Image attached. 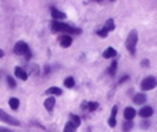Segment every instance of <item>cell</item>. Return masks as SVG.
I'll use <instances>...</instances> for the list:
<instances>
[{
  "instance_id": "6da1fadb",
  "label": "cell",
  "mask_w": 157,
  "mask_h": 132,
  "mask_svg": "<svg viewBox=\"0 0 157 132\" xmlns=\"http://www.w3.org/2000/svg\"><path fill=\"white\" fill-rule=\"evenodd\" d=\"M51 27L53 31H64L68 34H81L82 30L81 29H77L74 26H70L67 23H63V22H58V20H53L51 23Z\"/></svg>"
},
{
  "instance_id": "7a4b0ae2",
  "label": "cell",
  "mask_w": 157,
  "mask_h": 132,
  "mask_svg": "<svg viewBox=\"0 0 157 132\" xmlns=\"http://www.w3.org/2000/svg\"><path fill=\"white\" fill-rule=\"evenodd\" d=\"M137 42H138V33L137 30H131L130 34L127 36V40H126V48L130 53L135 54V48H137Z\"/></svg>"
},
{
  "instance_id": "3957f363",
  "label": "cell",
  "mask_w": 157,
  "mask_h": 132,
  "mask_svg": "<svg viewBox=\"0 0 157 132\" xmlns=\"http://www.w3.org/2000/svg\"><path fill=\"white\" fill-rule=\"evenodd\" d=\"M0 121L7 123L8 125H15V127L20 125L19 120H17L15 117H12V116H10V115H7V113L4 112V110H1V109H0Z\"/></svg>"
},
{
  "instance_id": "277c9868",
  "label": "cell",
  "mask_w": 157,
  "mask_h": 132,
  "mask_svg": "<svg viewBox=\"0 0 157 132\" xmlns=\"http://www.w3.org/2000/svg\"><path fill=\"white\" fill-rule=\"evenodd\" d=\"M14 53L15 54H19V56H26L27 53H30V51H29V46H27L26 42H23V41H18L17 44H15V46H14Z\"/></svg>"
},
{
  "instance_id": "5b68a950",
  "label": "cell",
  "mask_w": 157,
  "mask_h": 132,
  "mask_svg": "<svg viewBox=\"0 0 157 132\" xmlns=\"http://www.w3.org/2000/svg\"><path fill=\"white\" fill-rule=\"evenodd\" d=\"M156 86H157V81H156V78H153V76H148V78H145L142 82H141V88L145 90V91H149V90L154 88Z\"/></svg>"
},
{
  "instance_id": "8992f818",
  "label": "cell",
  "mask_w": 157,
  "mask_h": 132,
  "mask_svg": "<svg viewBox=\"0 0 157 132\" xmlns=\"http://www.w3.org/2000/svg\"><path fill=\"white\" fill-rule=\"evenodd\" d=\"M135 115H137V112H135V109L134 108H126L124 109V112H123V116H124L126 121H133Z\"/></svg>"
},
{
  "instance_id": "52a82bcc",
  "label": "cell",
  "mask_w": 157,
  "mask_h": 132,
  "mask_svg": "<svg viewBox=\"0 0 157 132\" xmlns=\"http://www.w3.org/2000/svg\"><path fill=\"white\" fill-rule=\"evenodd\" d=\"M55 104H56V99H55L53 97H49V98H47L44 101V106H45V109H47L48 112H52V110H53Z\"/></svg>"
},
{
  "instance_id": "ba28073f",
  "label": "cell",
  "mask_w": 157,
  "mask_h": 132,
  "mask_svg": "<svg viewBox=\"0 0 157 132\" xmlns=\"http://www.w3.org/2000/svg\"><path fill=\"white\" fill-rule=\"evenodd\" d=\"M116 113H118V106H113L112 108V112H111V117H109L108 120V124L111 128H113V127L116 125Z\"/></svg>"
},
{
  "instance_id": "9c48e42d",
  "label": "cell",
  "mask_w": 157,
  "mask_h": 132,
  "mask_svg": "<svg viewBox=\"0 0 157 132\" xmlns=\"http://www.w3.org/2000/svg\"><path fill=\"white\" fill-rule=\"evenodd\" d=\"M15 76H17L18 79H20V81H27V74H26V71H25L23 68H20V67L15 68Z\"/></svg>"
},
{
  "instance_id": "30bf717a",
  "label": "cell",
  "mask_w": 157,
  "mask_h": 132,
  "mask_svg": "<svg viewBox=\"0 0 157 132\" xmlns=\"http://www.w3.org/2000/svg\"><path fill=\"white\" fill-rule=\"evenodd\" d=\"M152 115H153V109L150 108V106H143V108L139 110V116L141 117H143V119L150 117Z\"/></svg>"
},
{
  "instance_id": "8fae6325",
  "label": "cell",
  "mask_w": 157,
  "mask_h": 132,
  "mask_svg": "<svg viewBox=\"0 0 157 132\" xmlns=\"http://www.w3.org/2000/svg\"><path fill=\"white\" fill-rule=\"evenodd\" d=\"M51 15H52V18H55V19H64L66 18V14L59 11L58 8H55V7L51 8Z\"/></svg>"
},
{
  "instance_id": "7c38bea8",
  "label": "cell",
  "mask_w": 157,
  "mask_h": 132,
  "mask_svg": "<svg viewBox=\"0 0 157 132\" xmlns=\"http://www.w3.org/2000/svg\"><path fill=\"white\" fill-rule=\"evenodd\" d=\"M116 54H118V52H116L113 48H107L105 51H104V53H102V57L112 59V57H116Z\"/></svg>"
},
{
  "instance_id": "4fadbf2b",
  "label": "cell",
  "mask_w": 157,
  "mask_h": 132,
  "mask_svg": "<svg viewBox=\"0 0 157 132\" xmlns=\"http://www.w3.org/2000/svg\"><path fill=\"white\" fill-rule=\"evenodd\" d=\"M133 101H134V104H137V105H139V104H143V102L146 101V95L143 94V93H138V94L134 95Z\"/></svg>"
},
{
  "instance_id": "5bb4252c",
  "label": "cell",
  "mask_w": 157,
  "mask_h": 132,
  "mask_svg": "<svg viewBox=\"0 0 157 132\" xmlns=\"http://www.w3.org/2000/svg\"><path fill=\"white\" fill-rule=\"evenodd\" d=\"M71 42H72V38L70 37V36H63L61 40H60V45L63 48H68L70 45H71Z\"/></svg>"
},
{
  "instance_id": "9a60e30c",
  "label": "cell",
  "mask_w": 157,
  "mask_h": 132,
  "mask_svg": "<svg viewBox=\"0 0 157 132\" xmlns=\"http://www.w3.org/2000/svg\"><path fill=\"white\" fill-rule=\"evenodd\" d=\"M70 119H71V124H72V127L74 128H78L79 125H81V119H79V116H77V115H71L70 116Z\"/></svg>"
},
{
  "instance_id": "2e32d148",
  "label": "cell",
  "mask_w": 157,
  "mask_h": 132,
  "mask_svg": "<svg viewBox=\"0 0 157 132\" xmlns=\"http://www.w3.org/2000/svg\"><path fill=\"white\" fill-rule=\"evenodd\" d=\"M8 104H10V108L12 109V110H17V109L19 108V99L15 98V97L8 99Z\"/></svg>"
},
{
  "instance_id": "e0dca14e",
  "label": "cell",
  "mask_w": 157,
  "mask_h": 132,
  "mask_svg": "<svg viewBox=\"0 0 157 132\" xmlns=\"http://www.w3.org/2000/svg\"><path fill=\"white\" fill-rule=\"evenodd\" d=\"M104 29H105L108 33H109V31H112V30H115V22H113V19H108V20H107Z\"/></svg>"
},
{
  "instance_id": "ac0fdd59",
  "label": "cell",
  "mask_w": 157,
  "mask_h": 132,
  "mask_svg": "<svg viewBox=\"0 0 157 132\" xmlns=\"http://www.w3.org/2000/svg\"><path fill=\"white\" fill-rule=\"evenodd\" d=\"M47 94H53V95H61V90H60V88H59V87H55V86H53V87H49V88H48V90H47Z\"/></svg>"
},
{
  "instance_id": "d6986e66",
  "label": "cell",
  "mask_w": 157,
  "mask_h": 132,
  "mask_svg": "<svg viewBox=\"0 0 157 132\" xmlns=\"http://www.w3.org/2000/svg\"><path fill=\"white\" fill-rule=\"evenodd\" d=\"M133 127H134V123L133 121H124V123H123L122 129L124 132H129V131H131V129H133Z\"/></svg>"
},
{
  "instance_id": "ffe728a7",
  "label": "cell",
  "mask_w": 157,
  "mask_h": 132,
  "mask_svg": "<svg viewBox=\"0 0 157 132\" xmlns=\"http://www.w3.org/2000/svg\"><path fill=\"white\" fill-rule=\"evenodd\" d=\"M74 85H75V81H74V78H71V76H68V78L64 81V86L67 88L74 87Z\"/></svg>"
},
{
  "instance_id": "44dd1931",
  "label": "cell",
  "mask_w": 157,
  "mask_h": 132,
  "mask_svg": "<svg viewBox=\"0 0 157 132\" xmlns=\"http://www.w3.org/2000/svg\"><path fill=\"white\" fill-rule=\"evenodd\" d=\"M116 67H118V61L113 60V61H112V64L109 65L108 74H109V75H115V72H116Z\"/></svg>"
},
{
  "instance_id": "7402d4cb",
  "label": "cell",
  "mask_w": 157,
  "mask_h": 132,
  "mask_svg": "<svg viewBox=\"0 0 157 132\" xmlns=\"http://www.w3.org/2000/svg\"><path fill=\"white\" fill-rule=\"evenodd\" d=\"M97 108H99V104H97V102H89L88 104V109L90 112H94Z\"/></svg>"
},
{
  "instance_id": "603a6c76",
  "label": "cell",
  "mask_w": 157,
  "mask_h": 132,
  "mask_svg": "<svg viewBox=\"0 0 157 132\" xmlns=\"http://www.w3.org/2000/svg\"><path fill=\"white\" fill-rule=\"evenodd\" d=\"M74 127H72V124L70 121L67 123V124H66V127H64V132H74Z\"/></svg>"
},
{
  "instance_id": "cb8c5ba5",
  "label": "cell",
  "mask_w": 157,
  "mask_h": 132,
  "mask_svg": "<svg viewBox=\"0 0 157 132\" xmlns=\"http://www.w3.org/2000/svg\"><path fill=\"white\" fill-rule=\"evenodd\" d=\"M7 83H8V86H10L11 88H14L15 86H17V83H15L14 78H11V76H8V78H7Z\"/></svg>"
},
{
  "instance_id": "d4e9b609",
  "label": "cell",
  "mask_w": 157,
  "mask_h": 132,
  "mask_svg": "<svg viewBox=\"0 0 157 132\" xmlns=\"http://www.w3.org/2000/svg\"><path fill=\"white\" fill-rule=\"evenodd\" d=\"M97 34H99L101 38H105V37H108V31L105 30V29H101V30H99L97 31Z\"/></svg>"
},
{
  "instance_id": "484cf974",
  "label": "cell",
  "mask_w": 157,
  "mask_h": 132,
  "mask_svg": "<svg viewBox=\"0 0 157 132\" xmlns=\"http://www.w3.org/2000/svg\"><path fill=\"white\" fill-rule=\"evenodd\" d=\"M149 124H150L149 121H142V128H148V127H149Z\"/></svg>"
},
{
  "instance_id": "4316f807",
  "label": "cell",
  "mask_w": 157,
  "mask_h": 132,
  "mask_svg": "<svg viewBox=\"0 0 157 132\" xmlns=\"http://www.w3.org/2000/svg\"><path fill=\"white\" fill-rule=\"evenodd\" d=\"M142 65L143 67H149V60H142Z\"/></svg>"
},
{
  "instance_id": "83f0119b",
  "label": "cell",
  "mask_w": 157,
  "mask_h": 132,
  "mask_svg": "<svg viewBox=\"0 0 157 132\" xmlns=\"http://www.w3.org/2000/svg\"><path fill=\"white\" fill-rule=\"evenodd\" d=\"M127 79H129V76H123V78H122V79H120V81H119V83H123V82H126Z\"/></svg>"
},
{
  "instance_id": "f1b7e54d",
  "label": "cell",
  "mask_w": 157,
  "mask_h": 132,
  "mask_svg": "<svg viewBox=\"0 0 157 132\" xmlns=\"http://www.w3.org/2000/svg\"><path fill=\"white\" fill-rule=\"evenodd\" d=\"M88 104H89V102H83V104L81 105V108L82 109H86V108H88Z\"/></svg>"
},
{
  "instance_id": "f546056e",
  "label": "cell",
  "mask_w": 157,
  "mask_h": 132,
  "mask_svg": "<svg viewBox=\"0 0 157 132\" xmlns=\"http://www.w3.org/2000/svg\"><path fill=\"white\" fill-rule=\"evenodd\" d=\"M0 132H12V131H10V129H7V128H0Z\"/></svg>"
},
{
  "instance_id": "4dcf8cb0",
  "label": "cell",
  "mask_w": 157,
  "mask_h": 132,
  "mask_svg": "<svg viewBox=\"0 0 157 132\" xmlns=\"http://www.w3.org/2000/svg\"><path fill=\"white\" fill-rule=\"evenodd\" d=\"M3 56H4V52H3V51H1V49H0V59L3 57Z\"/></svg>"
}]
</instances>
